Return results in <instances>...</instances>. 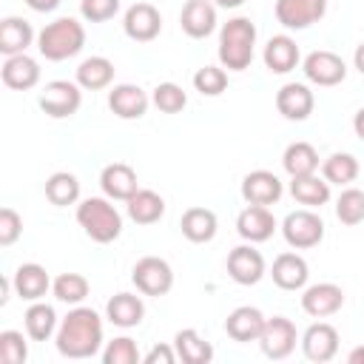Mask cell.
I'll list each match as a JSON object with an SVG mask.
<instances>
[{
  "label": "cell",
  "instance_id": "6da1fadb",
  "mask_svg": "<svg viewBox=\"0 0 364 364\" xmlns=\"http://www.w3.org/2000/svg\"><path fill=\"white\" fill-rule=\"evenodd\" d=\"M57 353L65 358H91L102 347V318L91 307H71L54 333Z\"/></svg>",
  "mask_w": 364,
  "mask_h": 364
},
{
  "label": "cell",
  "instance_id": "7a4b0ae2",
  "mask_svg": "<svg viewBox=\"0 0 364 364\" xmlns=\"http://www.w3.org/2000/svg\"><path fill=\"white\" fill-rule=\"evenodd\" d=\"M253 46H256V26L250 17H230L219 31V63L228 71H245L253 63Z\"/></svg>",
  "mask_w": 364,
  "mask_h": 364
},
{
  "label": "cell",
  "instance_id": "3957f363",
  "mask_svg": "<svg viewBox=\"0 0 364 364\" xmlns=\"http://www.w3.org/2000/svg\"><path fill=\"white\" fill-rule=\"evenodd\" d=\"M82 46H85V28L74 17H57L54 23H46L43 31L37 34V51L51 63L77 57Z\"/></svg>",
  "mask_w": 364,
  "mask_h": 364
},
{
  "label": "cell",
  "instance_id": "277c9868",
  "mask_svg": "<svg viewBox=\"0 0 364 364\" xmlns=\"http://www.w3.org/2000/svg\"><path fill=\"white\" fill-rule=\"evenodd\" d=\"M77 222L85 236L97 245H108L122 233V213L111 205L108 196H88L77 205Z\"/></svg>",
  "mask_w": 364,
  "mask_h": 364
},
{
  "label": "cell",
  "instance_id": "5b68a950",
  "mask_svg": "<svg viewBox=\"0 0 364 364\" xmlns=\"http://www.w3.org/2000/svg\"><path fill=\"white\" fill-rule=\"evenodd\" d=\"M282 236L290 247L296 250H307L316 247L324 239V222L313 208H301V210H290L282 222Z\"/></svg>",
  "mask_w": 364,
  "mask_h": 364
},
{
  "label": "cell",
  "instance_id": "8992f818",
  "mask_svg": "<svg viewBox=\"0 0 364 364\" xmlns=\"http://www.w3.org/2000/svg\"><path fill=\"white\" fill-rule=\"evenodd\" d=\"M37 105L51 119H65V117H71V114L80 111V105H82V88H80V82H71V80H51V82H46Z\"/></svg>",
  "mask_w": 364,
  "mask_h": 364
},
{
  "label": "cell",
  "instance_id": "52a82bcc",
  "mask_svg": "<svg viewBox=\"0 0 364 364\" xmlns=\"http://www.w3.org/2000/svg\"><path fill=\"white\" fill-rule=\"evenodd\" d=\"M131 282L142 296H165L173 287V270L159 256H142L131 270Z\"/></svg>",
  "mask_w": 364,
  "mask_h": 364
},
{
  "label": "cell",
  "instance_id": "ba28073f",
  "mask_svg": "<svg viewBox=\"0 0 364 364\" xmlns=\"http://www.w3.org/2000/svg\"><path fill=\"white\" fill-rule=\"evenodd\" d=\"M301 71H304V77H307L313 85L330 88V85L344 82V77H347V63H344L336 51L318 48V51H310V54L304 57Z\"/></svg>",
  "mask_w": 364,
  "mask_h": 364
},
{
  "label": "cell",
  "instance_id": "9c48e42d",
  "mask_svg": "<svg viewBox=\"0 0 364 364\" xmlns=\"http://www.w3.org/2000/svg\"><path fill=\"white\" fill-rule=\"evenodd\" d=\"M296 341H299L296 324H293L287 316H273V318H267V321H264V330H262V336H259L262 353H264L267 358H273V361L287 358V355L296 350Z\"/></svg>",
  "mask_w": 364,
  "mask_h": 364
},
{
  "label": "cell",
  "instance_id": "30bf717a",
  "mask_svg": "<svg viewBox=\"0 0 364 364\" xmlns=\"http://www.w3.org/2000/svg\"><path fill=\"white\" fill-rule=\"evenodd\" d=\"M267 273V264H264V256L247 242V245H236L230 253H228V276L236 282V284H259L262 276Z\"/></svg>",
  "mask_w": 364,
  "mask_h": 364
},
{
  "label": "cell",
  "instance_id": "8fae6325",
  "mask_svg": "<svg viewBox=\"0 0 364 364\" xmlns=\"http://www.w3.org/2000/svg\"><path fill=\"white\" fill-rule=\"evenodd\" d=\"M344 307V290L336 282H318L304 287L301 293V310L313 318H327Z\"/></svg>",
  "mask_w": 364,
  "mask_h": 364
},
{
  "label": "cell",
  "instance_id": "7c38bea8",
  "mask_svg": "<svg viewBox=\"0 0 364 364\" xmlns=\"http://www.w3.org/2000/svg\"><path fill=\"white\" fill-rule=\"evenodd\" d=\"M301 353H304L307 361H316V364L333 361L336 353H338V330L327 321L310 324L301 336Z\"/></svg>",
  "mask_w": 364,
  "mask_h": 364
},
{
  "label": "cell",
  "instance_id": "4fadbf2b",
  "mask_svg": "<svg viewBox=\"0 0 364 364\" xmlns=\"http://www.w3.org/2000/svg\"><path fill=\"white\" fill-rule=\"evenodd\" d=\"M122 28H125V34H128L131 40H136V43H151V40H156L159 31H162V14H159V9L151 6V3H134V6L125 11V17H122Z\"/></svg>",
  "mask_w": 364,
  "mask_h": 364
},
{
  "label": "cell",
  "instance_id": "5bb4252c",
  "mask_svg": "<svg viewBox=\"0 0 364 364\" xmlns=\"http://www.w3.org/2000/svg\"><path fill=\"white\" fill-rule=\"evenodd\" d=\"M276 20L284 28H307L318 23L327 11V0H276Z\"/></svg>",
  "mask_w": 364,
  "mask_h": 364
},
{
  "label": "cell",
  "instance_id": "9a60e30c",
  "mask_svg": "<svg viewBox=\"0 0 364 364\" xmlns=\"http://www.w3.org/2000/svg\"><path fill=\"white\" fill-rule=\"evenodd\" d=\"M282 191H284L282 179L273 171H264V168L250 171L242 179V196H245L247 205H267L270 208L282 199Z\"/></svg>",
  "mask_w": 364,
  "mask_h": 364
},
{
  "label": "cell",
  "instance_id": "2e32d148",
  "mask_svg": "<svg viewBox=\"0 0 364 364\" xmlns=\"http://www.w3.org/2000/svg\"><path fill=\"white\" fill-rule=\"evenodd\" d=\"M276 230V216L270 213L267 205H247L239 216H236V233L256 245V242H267Z\"/></svg>",
  "mask_w": 364,
  "mask_h": 364
},
{
  "label": "cell",
  "instance_id": "e0dca14e",
  "mask_svg": "<svg viewBox=\"0 0 364 364\" xmlns=\"http://www.w3.org/2000/svg\"><path fill=\"white\" fill-rule=\"evenodd\" d=\"M148 105H151V97L134 82H119L108 91V108L119 119H139V117H145Z\"/></svg>",
  "mask_w": 364,
  "mask_h": 364
},
{
  "label": "cell",
  "instance_id": "ac0fdd59",
  "mask_svg": "<svg viewBox=\"0 0 364 364\" xmlns=\"http://www.w3.org/2000/svg\"><path fill=\"white\" fill-rule=\"evenodd\" d=\"M313 105H316V97L304 82H287L276 91V108L284 119L301 122L313 114Z\"/></svg>",
  "mask_w": 364,
  "mask_h": 364
},
{
  "label": "cell",
  "instance_id": "d6986e66",
  "mask_svg": "<svg viewBox=\"0 0 364 364\" xmlns=\"http://www.w3.org/2000/svg\"><path fill=\"white\" fill-rule=\"evenodd\" d=\"M270 276H273V284L282 290H304L307 279H310V267H307L304 256L287 250V253H279L273 259Z\"/></svg>",
  "mask_w": 364,
  "mask_h": 364
},
{
  "label": "cell",
  "instance_id": "ffe728a7",
  "mask_svg": "<svg viewBox=\"0 0 364 364\" xmlns=\"http://www.w3.org/2000/svg\"><path fill=\"white\" fill-rule=\"evenodd\" d=\"M264 313L259 310V307H250V304H242V307H236V310H230L228 313V318H225V333L233 338V341H242V344H247V341H259V336H262V330H264Z\"/></svg>",
  "mask_w": 364,
  "mask_h": 364
},
{
  "label": "cell",
  "instance_id": "44dd1931",
  "mask_svg": "<svg viewBox=\"0 0 364 364\" xmlns=\"http://www.w3.org/2000/svg\"><path fill=\"white\" fill-rule=\"evenodd\" d=\"M179 26L193 40L213 34L216 31V6L210 0H188L179 11Z\"/></svg>",
  "mask_w": 364,
  "mask_h": 364
},
{
  "label": "cell",
  "instance_id": "7402d4cb",
  "mask_svg": "<svg viewBox=\"0 0 364 364\" xmlns=\"http://www.w3.org/2000/svg\"><path fill=\"white\" fill-rule=\"evenodd\" d=\"M100 188L108 199H119V202H128L136 191H139V182H136V171L125 162H111L102 168L100 173Z\"/></svg>",
  "mask_w": 364,
  "mask_h": 364
},
{
  "label": "cell",
  "instance_id": "603a6c76",
  "mask_svg": "<svg viewBox=\"0 0 364 364\" xmlns=\"http://www.w3.org/2000/svg\"><path fill=\"white\" fill-rule=\"evenodd\" d=\"M0 77H3V85L11 88V91H28L40 82V63L28 54H14V57H6L3 68H0Z\"/></svg>",
  "mask_w": 364,
  "mask_h": 364
},
{
  "label": "cell",
  "instance_id": "cb8c5ba5",
  "mask_svg": "<svg viewBox=\"0 0 364 364\" xmlns=\"http://www.w3.org/2000/svg\"><path fill=\"white\" fill-rule=\"evenodd\" d=\"M11 284H14V293L26 301H40L48 290H51V279L46 273L43 264L37 262H26L20 264L14 273H11Z\"/></svg>",
  "mask_w": 364,
  "mask_h": 364
},
{
  "label": "cell",
  "instance_id": "d4e9b609",
  "mask_svg": "<svg viewBox=\"0 0 364 364\" xmlns=\"http://www.w3.org/2000/svg\"><path fill=\"white\" fill-rule=\"evenodd\" d=\"M262 60L273 74H287V71H293L299 65L301 54H299V46H296V40L290 34H276V37L267 40Z\"/></svg>",
  "mask_w": 364,
  "mask_h": 364
},
{
  "label": "cell",
  "instance_id": "484cf974",
  "mask_svg": "<svg viewBox=\"0 0 364 364\" xmlns=\"http://www.w3.org/2000/svg\"><path fill=\"white\" fill-rule=\"evenodd\" d=\"M142 316H145V304H142V299L134 296V293H117V296H111L108 304H105V318H108L114 327H122V330L136 327V324L142 321Z\"/></svg>",
  "mask_w": 364,
  "mask_h": 364
},
{
  "label": "cell",
  "instance_id": "4316f807",
  "mask_svg": "<svg viewBox=\"0 0 364 364\" xmlns=\"http://www.w3.org/2000/svg\"><path fill=\"white\" fill-rule=\"evenodd\" d=\"M34 43V28L23 17H3L0 20V51L6 57L26 54V48Z\"/></svg>",
  "mask_w": 364,
  "mask_h": 364
},
{
  "label": "cell",
  "instance_id": "83f0119b",
  "mask_svg": "<svg viewBox=\"0 0 364 364\" xmlns=\"http://www.w3.org/2000/svg\"><path fill=\"white\" fill-rule=\"evenodd\" d=\"M179 228H182V236H185L188 242L205 245V242H210V239L216 236L219 222H216V213H213L210 208H188V210L182 213Z\"/></svg>",
  "mask_w": 364,
  "mask_h": 364
},
{
  "label": "cell",
  "instance_id": "f1b7e54d",
  "mask_svg": "<svg viewBox=\"0 0 364 364\" xmlns=\"http://www.w3.org/2000/svg\"><path fill=\"white\" fill-rule=\"evenodd\" d=\"M77 82L85 91H102V88H108L114 82V63L108 57H102V54L85 57L77 65Z\"/></svg>",
  "mask_w": 364,
  "mask_h": 364
},
{
  "label": "cell",
  "instance_id": "f546056e",
  "mask_svg": "<svg viewBox=\"0 0 364 364\" xmlns=\"http://www.w3.org/2000/svg\"><path fill=\"white\" fill-rule=\"evenodd\" d=\"M173 350H176L179 361H185V364H210L213 361L210 341H205L193 327H185L173 336Z\"/></svg>",
  "mask_w": 364,
  "mask_h": 364
},
{
  "label": "cell",
  "instance_id": "4dcf8cb0",
  "mask_svg": "<svg viewBox=\"0 0 364 364\" xmlns=\"http://www.w3.org/2000/svg\"><path fill=\"white\" fill-rule=\"evenodd\" d=\"M282 168L287 171L290 179L316 173L318 171V151L310 142H290L282 154Z\"/></svg>",
  "mask_w": 364,
  "mask_h": 364
},
{
  "label": "cell",
  "instance_id": "1f68e13d",
  "mask_svg": "<svg viewBox=\"0 0 364 364\" xmlns=\"http://www.w3.org/2000/svg\"><path fill=\"white\" fill-rule=\"evenodd\" d=\"M290 193L299 205L321 208V205L330 202V182L324 176H316V173L296 176V179H290Z\"/></svg>",
  "mask_w": 364,
  "mask_h": 364
},
{
  "label": "cell",
  "instance_id": "d6a6232c",
  "mask_svg": "<svg viewBox=\"0 0 364 364\" xmlns=\"http://www.w3.org/2000/svg\"><path fill=\"white\" fill-rule=\"evenodd\" d=\"M125 205H128V216L136 225H154L165 216V199L156 191H148V188H139Z\"/></svg>",
  "mask_w": 364,
  "mask_h": 364
},
{
  "label": "cell",
  "instance_id": "836d02e7",
  "mask_svg": "<svg viewBox=\"0 0 364 364\" xmlns=\"http://www.w3.org/2000/svg\"><path fill=\"white\" fill-rule=\"evenodd\" d=\"M23 324H26V333H28L31 341H46V338H51V336L57 333V327H60L54 307L46 304V301H31V307H28L26 316H23Z\"/></svg>",
  "mask_w": 364,
  "mask_h": 364
},
{
  "label": "cell",
  "instance_id": "e575fe53",
  "mask_svg": "<svg viewBox=\"0 0 364 364\" xmlns=\"http://www.w3.org/2000/svg\"><path fill=\"white\" fill-rule=\"evenodd\" d=\"M46 199L57 208H65V205H74L80 199V179L68 171H57L46 179Z\"/></svg>",
  "mask_w": 364,
  "mask_h": 364
},
{
  "label": "cell",
  "instance_id": "d590c367",
  "mask_svg": "<svg viewBox=\"0 0 364 364\" xmlns=\"http://www.w3.org/2000/svg\"><path fill=\"white\" fill-rule=\"evenodd\" d=\"M88 290H91V284H88V279H85L82 273H60V276L51 282L54 299L63 301V304H71V307L82 304L85 296H88Z\"/></svg>",
  "mask_w": 364,
  "mask_h": 364
},
{
  "label": "cell",
  "instance_id": "8d00e7d4",
  "mask_svg": "<svg viewBox=\"0 0 364 364\" xmlns=\"http://www.w3.org/2000/svg\"><path fill=\"white\" fill-rule=\"evenodd\" d=\"M321 176H324L330 185H350V182L358 176V159H355L353 154L336 151V154H330V156L321 162Z\"/></svg>",
  "mask_w": 364,
  "mask_h": 364
},
{
  "label": "cell",
  "instance_id": "74e56055",
  "mask_svg": "<svg viewBox=\"0 0 364 364\" xmlns=\"http://www.w3.org/2000/svg\"><path fill=\"white\" fill-rule=\"evenodd\" d=\"M336 216L344 225H358L364 222V191L358 188H344L336 199Z\"/></svg>",
  "mask_w": 364,
  "mask_h": 364
},
{
  "label": "cell",
  "instance_id": "f35d334b",
  "mask_svg": "<svg viewBox=\"0 0 364 364\" xmlns=\"http://www.w3.org/2000/svg\"><path fill=\"white\" fill-rule=\"evenodd\" d=\"M151 102L162 111V114H179L188 105V94L182 91V85L176 82H159L151 94Z\"/></svg>",
  "mask_w": 364,
  "mask_h": 364
},
{
  "label": "cell",
  "instance_id": "ab89813d",
  "mask_svg": "<svg viewBox=\"0 0 364 364\" xmlns=\"http://www.w3.org/2000/svg\"><path fill=\"white\" fill-rule=\"evenodd\" d=\"M193 88H196L202 97H219V94L228 88V74H225V68H219V65H202V68L193 74Z\"/></svg>",
  "mask_w": 364,
  "mask_h": 364
},
{
  "label": "cell",
  "instance_id": "60d3db41",
  "mask_svg": "<svg viewBox=\"0 0 364 364\" xmlns=\"http://www.w3.org/2000/svg\"><path fill=\"white\" fill-rule=\"evenodd\" d=\"M28 344L20 330H3L0 333V361L3 364H26Z\"/></svg>",
  "mask_w": 364,
  "mask_h": 364
},
{
  "label": "cell",
  "instance_id": "b9f144b4",
  "mask_svg": "<svg viewBox=\"0 0 364 364\" xmlns=\"http://www.w3.org/2000/svg\"><path fill=\"white\" fill-rule=\"evenodd\" d=\"M102 361H105V364H136V361H142V355H139L134 338L119 336V338H114V341L105 344Z\"/></svg>",
  "mask_w": 364,
  "mask_h": 364
},
{
  "label": "cell",
  "instance_id": "7bdbcfd3",
  "mask_svg": "<svg viewBox=\"0 0 364 364\" xmlns=\"http://www.w3.org/2000/svg\"><path fill=\"white\" fill-rule=\"evenodd\" d=\"M119 11V0H80V14L88 23H105Z\"/></svg>",
  "mask_w": 364,
  "mask_h": 364
},
{
  "label": "cell",
  "instance_id": "ee69618b",
  "mask_svg": "<svg viewBox=\"0 0 364 364\" xmlns=\"http://www.w3.org/2000/svg\"><path fill=\"white\" fill-rule=\"evenodd\" d=\"M23 233V216L14 208H0V245L9 247Z\"/></svg>",
  "mask_w": 364,
  "mask_h": 364
},
{
  "label": "cell",
  "instance_id": "f6af8a7d",
  "mask_svg": "<svg viewBox=\"0 0 364 364\" xmlns=\"http://www.w3.org/2000/svg\"><path fill=\"white\" fill-rule=\"evenodd\" d=\"M179 355H176V350L171 347V344H154L145 355H142V361L145 364H173Z\"/></svg>",
  "mask_w": 364,
  "mask_h": 364
},
{
  "label": "cell",
  "instance_id": "bcb514c9",
  "mask_svg": "<svg viewBox=\"0 0 364 364\" xmlns=\"http://www.w3.org/2000/svg\"><path fill=\"white\" fill-rule=\"evenodd\" d=\"M60 3H63V0H26V6H28L31 11H40V14H46V11H54Z\"/></svg>",
  "mask_w": 364,
  "mask_h": 364
},
{
  "label": "cell",
  "instance_id": "7dc6e473",
  "mask_svg": "<svg viewBox=\"0 0 364 364\" xmlns=\"http://www.w3.org/2000/svg\"><path fill=\"white\" fill-rule=\"evenodd\" d=\"M353 131H355V136L364 142V108L355 111V117H353Z\"/></svg>",
  "mask_w": 364,
  "mask_h": 364
},
{
  "label": "cell",
  "instance_id": "c3c4849f",
  "mask_svg": "<svg viewBox=\"0 0 364 364\" xmlns=\"http://www.w3.org/2000/svg\"><path fill=\"white\" fill-rule=\"evenodd\" d=\"M353 65L358 68V74H364V43L355 46V54H353Z\"/></svg>",
  "mask_w": 364,
  "mask_h": 364
},
{
  "label": "cell",
  "instance_id": "681fc988",
  "mask_svg": "<svg viewBox=\"0 0 364 364\" xmlns=\"http://www.w3.org/2000/svg\"><path fill=\"white\" fill-rule=\"evenodd\" d=\"M347 361H350V364H364V344H361V347H353L350 355H347Z\"/></svg>",
  "mask_w": 364,
  "mask_h": 364
},
{
  "label": "cell",
  "instance_id": "f907efd6",
  "mask_svg": "<svg viewBox=\"0 0 364 364\" xmlns=\"http://www.w3.org/2000/svg\"><path fill=\"white\" fill-rule=\"evenodd\" d=\"M216 6H222V9H239L245 0H213Z\"/></svg>",
  "mask_w": 364,
  "mask_h": 364
}]
</instances>
